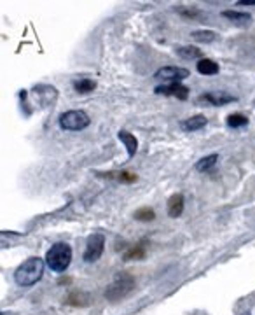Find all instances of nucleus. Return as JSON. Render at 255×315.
Wrapping results in <instances>:
<instances>
[{"instance_id":"11","label":"nucleus","mask_w":255,"mask_h":315,"mask_svg":"<svg viewBox=\"0 0 255 315\" xmlns=\"http://www.w3.org/2000/svg\"><path fill=\"white\" fill-rule=\"evenodd\" d=\"M117 137H119V140L124 144V147H126V151H128V158H133L135 156V152H137V149H138V140H137V137L135 135H131L130 131H124V130H121L117 133Z\"/></svg>"},{"instance_id":"9","label":"nucleus","mask_w":255,"mask_h":315,"mask_svg":"<svg viewBox=\"0 0 255 315\" xmlns=\"http://www.w3.org/2000/svg\"><path fill=\"white\" fill-rule=\"evenodd\" d=\"M34 95L35 100H39V104H42L44 107L48 105H52L58 98V91L52 86H46V84H39L34 88Z\"/></svg>"},{"instance_id":"24","label":"nucleus","mask_w":255,"mask_h":315,"mask_svg":"<svg viewBox=\"0 0 255 315\" xmlns=\"http://www.w3.org/2000/svg\"><path fill=\"white\" fill-rule=\"evenodd\" d=\"M115 175H117L115 179H117L121 184H133V182H137V175L131 174V172H119V174Z\"/></svg>"},{"instance_id":"10","label":"nucleus","mask_w":255,"mask_h":315,"mask_svg":"<svg viewBox=\"0 0 255 315\" xmlns=\"http://www.w3.org/2000/svg\"><path fill=\"white\" fill-rule=\"evenodd\" d=\"M208 125V119L204 118V116L198 114V116H193V118L189 119H184V121L180 123L182 130L184 131H198V130H203L204 126Z\"/></svg>"},{"instance_id":"25","label":"nucleus","mask_w":255,"mask_h":315,"mask_svg":"<svg viewBox=\"0 0 255 315\" xmlns=\"http://www.w3.org/2000/svg\"><path fill=\"white\" fill-rule=\"evenodd\" d=\"M236 5H255V0H240Z\"/></svg>"},{"instance_id":"17","label":"nucleus","mask_w":255,"mask_h":315,"mask_svg":"<svg viewBox=\"0 0 255 315\" xmlns=\"http://www.w3.org/2000/svg\"><path fill=\"white\" fill-rule=\"evenodd\" d=\"M191 37L194 39L196 42H201V44H210L217 39V34L211 32V30H196L191 34Z\"/></svg>"},{"instance_id":"1","label":"nucleus","mask_w":255,"mask_h":315,"mask_svg":"<svg viewBox=\"0 0 255 315\" xmlns=\"http://www.w3.org/2000/svg\"><path fill=\"white\" fill-rule=\"evenodd\" d=\"M44 275V261L41 257H28L25 263H21L18 266L14 273V280L18 286L21 287H30L37 284Z\"/></svg>"},{"instance_id":"16","label":"nucleus","mask_w":255,"mask_h":315,"mask_svg":"<svg viewBox=\"0 0 255 315\" xmlns=\"http://www.w3.org/2000/svg\"><path fill=\"white\" fill-rule=\"evenodd\" d=\"M177 55L182 56L184 60H203V51L194 46H182V48H177Z\"/></svg>"},{"instance_id":"7","label":"nucleus","mask_w":255,"mask_h":315,"mask_svg":"<svg viewBox=\"0 0 255 315\" xmlns=\"http://www.w3.org/2000/svg\"><path fill=\"white\" fill-rule=\"evenodd\" d=\"M191 75V72L187 68L182 67H161L159 70H155L154 77L155 79H163V81L170 82H180L182 79H187Z\"/></svg>"},{"instance_id":"2","label":"nucleus","mask_w":255,"mask_h":315,"mask_svg":"<svg viewBox=\"0 0 255 315\" xmlns=\"http://www.w3.org/2000/svg\"><path fill=\"white\" fill-rule=\"evenodd\" d=\"M72 261V247L68 244H63V242H58L54 244L46 254V263L51 268L54 273H63L70 266Z\"/></svg>"},{"instance_id":"13","label":"nucleus","mask_w":255,"mask_h":315,"mask_svg":"<svg viewBox=\"0 0 255 315\" xmlns=\"http://www.w3.org/2000/svg\"><path fill=\"white\" fill-rule=\"evenodd\" d=\"M182 212H184V194L177 193L168 200V215L170 217H180Z\"/></svg>"},{"instance_id":"20","label":"nucleus","mask_w":255,"mask_h":315,"mask_svg":"<svg viewBox=\"0 0 255 315\" xmlns=\"http://www.w3.org/2000/svg\"><path fill=\"white\" fill-rule=\"evenodd\" d=\"M95 88H97V82L91 81V79H81V81L74 82V89L77 93H82V95H86V93H91Z\"/></svg>"},{"instance_id":"12","label":"nucleus","mask_w":255,"mask_h":315,"mask_svg":"<svg viewBox=\"0 0 255 315\" xmlns=\"http://www.w3.org/2000/svg\"><path fill=\"white\" fill-rule=\"evenodd\" d=\"M222 16L226 19H229L231 23L238 26H248L252 23V16L247 14V12H240V11H222Z\"/></svg>"},{"instance_id":"8","label":"nucleus","mask_w":255,"mask_h":315,"mask_svg":"<svg viewBox=\"0 0 255 315\" xmlns=\"http://www.w3.org/2000/svg\"><path fill=\"white\" fill-rule=\"evenodd\" d=\"M231 102H236V97L227 95V93H204V95L198 97V104L213 105V107H220V105L231 104Z\"/></svg>"},{"instance_id":"6","label":"nucleus","mask_w":255,"mask_h":315,"mask_svg":"<svg viewBox=\"0 0 255 315\" xmlns=\"http://www.w3.org/2000/svg\"><path fill=\"white\" fill-rule=\"evenodd\" d=\"M157 95H166V97H175L178 100H187L189 98V88L182 82H168L163 86H155L154 89Z\"/></svg>"},{"instance_id":"22","label":"nucleus","mask_w":255,"mask_h":315,"mask_svg":"<svg viewBox=\"0 0 255 315\" xmlns=\"http://www.w3.org/2000/svg\"><path fill=\"white\" fill-rule=\"evenodd\" d=\"M133 217L137 219V221H142V223H149V221H154L155 219V212L149 207H144V208H138L133 214Z\"/></svg>"},{"instance_id":"3","label":"nucleus","mask_w":255,"mask_h":315,"mask_svg":"<svg viewBox=\"0 0 255 315\" xmlns=\"http://www.w3.org/2000/svg\"><path fill=\"white\" fill-rule=\"evenodd\" d=\"M135 289V278L130 273H119L117 277L108 284L105 289V298L108 301H119L124 300L131 291Z\"/></svg>"},{"instance_id":"15","label":"nucleus","mask_w":255,"mask_h":315,"mask_svg":"<svg viewBox=\"0 0 255 315\" xmlns=\"http://www.w3.org/2000/svg\"><path fill=\"white\" fill-rule=\"evenodd\" d=\"M175 11H177L178 14L182 16V18L191 19V21H194V19H203L204 18V12H201L198 7H184V5H177V7H175Z\"/></svg>"},{"instance_id":"21","label":"nucleus","mask_w":255,"mask_h":315,"mask_svg":"<svg viewBox=\"0 0 255 315\" xmlns=\"http://www.w3.org/2000/svg\"><path fill=\"white\" fill-rule=\"evenodd\" d=\"M247 125H248V118L245 114H240V112L231 114L229 118H227V126H229V128H243V126Z\"/></svg>"},{"instance_id":"19","label":"nucleus","mask_w":255,"mask_h":315,"mask_svg":"<svg viewBox=\"0 0 255 315\" xmlns=\"http://www.w3.org/2000/svg\"><path fill=\"white\" fill-rule=\"evenodd\" d=\"M89 301H91V298L86 293H72L67 298V303L72 305V307H88Z\"/></svg>"},{"instance_id":"4","label":"nucleus","mask_w":255,"mask_h":315,"mask_svg":"<svg viewBox=\"0 0 255 315\" xmlns=\"http://www.w3.org/2000/svg\"><path fill=\"white\" fill-rule=\"evenodd\" d=\"M59 128L67 131H81L88 128L91 119L84 111H67L59 116Z\"/></svg>"},{"instance_id":"18","label":"nucleus","mask_w":255,"mask_h":315,"mask_svg":"<svg viewBox=\"0 0 255 315\" xmlns=\"http://www.w3.org/2000/svg\"><path fill=\"white\" fill-rule=\"evenodd\" d=\"M217 163H218V154L204 156V158H201V160L196 163V170L198 172H210Z\"/></svg>"},{"instance_id":"14","label":"nucleus","mask_w":255,"mask_h":315,"mask_svg":"<svg viewBox=\"0 0 255 315\" xmlns=\"http://www.w3.org/2000/svg\"><path fill=\"white\" fill-rule=\"evenodd\" d=\"M198 72L201 75H215L218 74V63H215L210 58H203L198 62Z\"/></svg>"},{"instance_id":"5","label":"nucleus","mask_w":255,"mask_h":315,"mask_svg":"<svg viewBox=\"0 0 255 315\" xmlns=\"http://www.w3.org/2000/svg\"><path fill=\"white\" fill-rule=\"evenodd\" d=\"M103 249H105V237L102 233H95L93 237H89L82 257H84L86 263H95V261H98L102 257Z\"/></svg>"},{"instance_id":"23","label":"nucleus","mask_w":255,"mask_h":315,"mask_svg":"<svg viewBox=\"0 0 255 315\" xmlns=\"http://www.w3.org/2000/svg\"><path fill=\"white\" fill-rule=\"evenodd\" d=\"M145 257V245L144 244H138L135 247H131L130 251L124 254V259H144Z\"/></svg>"}]
</instances>
